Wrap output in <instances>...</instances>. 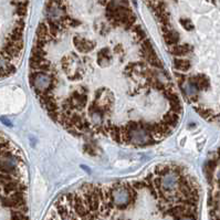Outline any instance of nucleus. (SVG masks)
Returning <instances> with one entry per match:
<instances>
[{
  "label": "nucleus",
  "instance_id": "0eeeda50",
  "mask_svg": "<svg viewBox=\"0 0 220 220\" xmlns=\"http://www.w3.org/2000/svg\"><path fill=\"white\" fill-rule=\"evenodd\" d=\"M168 50L170 51L172 56H185L186 53H188L191 50V48L189 44H178V43H176V44L168 45Z\"/></svg>",
  "mask_w": 220,
  "mask_h": 220
},
{
  "label": "nucleus",
  "instance_id": "423d86ee",
  "mask_svg": "<svg viewBox=\"0 0 220 220\" xmlns=\"http://www.w3.org/2000/svg\"><path fill=\"white\" fill-rule=\"evenodd\" d=\"M37 39H41L43 40V41H45V42L48 43L50 42V41H52L54 38L52 37V35H50V32H49V27L47 23H43V22H41V23L39 24V27H38L37 29Z\"/></svg>",
  "mask_w": 220,
  "mask_h": 220
},
{
  "label": "nucleus",
  "instance_id": "20e7f679",
  "mask_svg": "<svg viewBox=\"0 0 220 220\" xmlns=\"http://www.w3.org/2000/svg\"><path fill=\"white\" fill-rule=\"evenodd\" d=\"M178 184H179V175L172 169L160 177V188L167 195L172 194L174 191L177 190Z\"/></svg>",
  "mask_w": 220,
  "mask_h": 220
},
{
  "label": "nucleus",
  "instance_id": "39448f33",
  "mask_svg": "<svg viewBox=\"0 0 220 220\" xmlns=\"http://www.w3.org/2000/svg\"><path fill=\"white\" fill-rule=\"evenodd\" d=\"M73 42H74L75 48L77 49V51L82 53H88L90 51H92L95 47V42L94 41H91V40L84 39V38H80V37H75L73 39Z\"/></svg>",
  "mask_w": 220,
  "mask_h": 220
},
{
  "label": "nucleus",
  "instance_id": "ddd939ff",
  "mask_svg": "<svg viewBox=\"0 0 220 220\" xmlns=\"http://www.w3.org/2000/svg\"><path fill=\"white\" fill-rule=\"evenodd\" d=\"M133 188H135L136 190H139V189H143L146 187V183L144 181H132L131 183Z\"/></svg>",
  "mask_w": 220,
  "mask_h": 220
},
{
  "label": "nucleus",
  "instance_id": "9b49d317",
  "mask_svg": "<svg viewBox=\"0 0 220 220\" xmlns=\"http://www.w3.org/2000/svg\"><path fill=\"white\" fill-rule=\"evenodd\" d=\"M6 60L7 59L5 58V53H3V48L2 47H0V74H1V72H2L3 68L6 65ZM8 61V60H7ZM10 62V61H9Z\"/></svg>",
  "mask_w": 220,
  "mask_h": 220
},
{
  "label": "nucleus",
  "instance_id": "f8f14e48",
  "mask_svg": "<svg viewBox=\"0 0 220 220\" xmlns=\"http://www.w3.org/2000/svg\"><path fill=\"white\" fill-rule=\"evenodd\" d=\"M181 24L185 28L186 30H193L194 29V24L189 19H181Z\"/></svg>",
  "mask_w": 220,
  "mask_h": 220
},
{
  "label": "nucleus",
  "instance_id": "f03ea898",
  "mask_svg": "<svg viewBox=\"0 0 220 220\" xmlns=\"http://www.w3.org/2000/svg\"><path fill=\"white\" fill-rule=\"evenodd\" d=\"M30 84L35 89V93L45 92V91H52L54 88V71L51 70L50 72H40V71H32L29 75Z\"/></svg>",
  "mask_w": 220,
  "mask_h": 220
},
{
  "label": "nucleus",
  "instance_id": "1a4fd4ad",
  "mask_svg": "<svg viewBox=\"0 0 220 220\" xmlns=\"http://www.w3.org/2000/svg\"><path fill=\"white\" fill-rule=\"evenodd\" d=\"M174 66L175 69L181 72H187L190 69V62L186 59H174Z\"/></svg>",
  "mask_w": 220,
  "mask_h": 220
},
{
  "label": "nucleus",
  "instance_id": "7ed1b4c3",
  "mask_svg": "<svg viewBox=\"0 0 220 220\" xmlns=\"http://www.w3.org/2000/svg\"><path fill=\"white\" fill-rule=\"evenodd\" d=\"M110 190H111V201L117 209H125L135 201L130 189L126 186V183L111 186Z\"/></svg>",
  "mask_w": 220,
  "mask_h": 220
},
{
  "label": "nucleus",
  "instance_id": "9d476101",
  "mask_svg": "<svg viewBox=\"0 0 220 220\" xmlns=\"http://www.w3.org/2000/svg\"><path fill=\"white\" fill-rule=\"evenodd\" d=\"M168 102L170 104V111L181 115V112H183V106L181 104V101H168Z\"/></svg>",
  "mask_w": 220,
  "mask_h": 220
},
{
  "label": "nucleus",
  "instance_id": "6e6552de",
  "mask_svg": "<svg viewBox=\"0 0 220 220\" xmlns=\"http://www.w3.org/2000/svg\"><path fill=\"white\" fill-rule=\"evenodd\" d=\"M164 40L166 44L172 45V44H176L179 41V35L178 32H176L175 30L170 29L169 31H167L166 33H164Z\"/></svg>",
  "mask_w": 220,
  "mask_h": 220
},
{
  "label": "nucleus",
  "instance_id": "f257e3e1",
  "mask_svg": "<svg viewBox=\"0 0 220 220\" xmlns=\"http://www.w3.org/2000/svg\"><path fill=\"white\" fill-rule=\"evenodd\" d=\"M11 148H13V146L11 145L10 142L5 137V136L0 133V156L6 153L7 151H10ZM20 178L16 175H12L10 172H7L2 169V168L0 167V207H5V202H6V199L8 198V196L5 194V191H3V188H5V186H7L9 183L13 181H18Z\"/></svg>",
  "mask_w": 220,
  "mask_h": 220
}]
</instances>
